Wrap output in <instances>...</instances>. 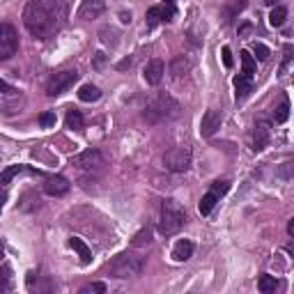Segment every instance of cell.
<instances>
[{
    "mask_svg": "<svg viewBox=\"0 0 294 294\" xmlns=\"http://www.w3.org/2000/svg\"><path fill=\"white\" fill-rule=\"evenodd\" d=\"M67 0H30L23 10V25L37 39H51L67 23Z\"/></svg>",
    "mask_w": 294,
    "mask_h": 294,
    "instance_id": "1",
    "label": "cell"
},
{
    "mask_svg": "<svg viewBox=\"0 0 294 294\" xmlns=\"http://www.w3.org/2000/svg\"><path fill=\"white\" fill-rule=\"evenodd\" d=\"M180 115V104L173 99L170 95H156L147 101L145 106L143 117L150 124H163V122H170Z\"/></svg>",
    "mask_w": 294,
    "mask_h": 294,
    "instance_id": "2",
    "label": "cell"
},
{
    "mask_svg": "<svg viewBox=\"0 0 294 294\" xmlns=\"http://www.w3.org/2000/svg\"><path fill=\"white\" fill-rule=\"evenodd\" d=\"M186 223V212L177 200L168 198L161 202V219H159V232L165 237L177 234Z\"/></svg>",
    "mask_w": 294,
    "mask_h": 294,
    "instance_id": "3",
    "label": "cell"
},
{
    "mask_svg": "<svg viewBox=\"0 0 294 294\" xmlns=\"http://www.w3.org/2000/svg\"><path fill=\"white\" fill-rule=\"evenodd\" d=\"M145 269V258L136 253H120L117 258H113V262L108 264V274L115 276V278H134V276H140Z\"/></svg>",
    "mask_w": 294,
    "mask_h": 294,
    "instance_id": "4",
    "label": "cell"
},
{
    "mask_svg": "<svg viewBox=\"0 0 294 294\" xmlns=\"http://www.w3.org/2000/svg\"><path fill=\"white\" fill-rule=\"evenodd\" d=\"M78 80V71L76 69H65V71H58L49 78L46 83V95L49 97H60L62 92H67L71 85Z\"/></svg>",
    "mask_w": 294,
    "mask_h": 294,
    "instance_id": "5",
    "label": "cell"
},
{
    "mask_svg": "<svg viewBox=\"0 0 294 294\" xmlns=\"http://www.w3.org/2000/svg\"><path fill=\"white\" fill-rule=\"evenodd\" d=\"M191 150L189 147H173L170 152L163 154V165L170 170V173H186L191 168Z\"/></svg>",
    "mask_w": 294,
    "mask_h": 294,
    "instance_id": "6",
    "label": "cell"
},
{
    "mask_svg": "<svg viewBox=\"0 0 294 294\" xmlns=\"http://www.w3.org/2000/svg\"><path fill=\"white\" fill-rule=\"evenodd\" d=\"M19 51V35H16L14 25L0 23V60H10Z\"/></svg>",
    "mask_w": 294,
    "mask_h": 294,
    "instance_id": "7",
    "label": "cell"
},
{
    "mask_svg": "<svg viewBox=\"0 0 294 294\" xmlns=\"http://www.w3.org/2000/svg\"><path fill=\"white\" fill-rule=\"evenodd\" d=\"M71 165H76L78 170H97L104 165V156L99 150H85L71 159Z\"/></svg>",
    "mask_w": 294,
    "mask_h": 294,
    "instance_id": "8",
    "label": "cell"
},
{
    "mask_svg": "<svg viewBox=\"0 0 294 294\" xmlns=\"http://www.w3.org/2000/svg\"><path fill=\"white\" fill-rule=\"evenodd\" d=\"M221 124H223V113H221V110H216V108H209L207 113L202 115V122H200V134H202L204 138H212V136L221 129Z\"/></svg>",
    "mask_w": 294,
    "mask_h": 294,
    "instance_id": "9",
    "label": "cell"
},
{
    "mask_svg": "<svg viewBox=\"0 0 294 294\" xmlns=\"http://www.w3.org/2000/svg\"><path fill=\"white\" fill-rule=\"evenodd\" d=\"M173 16H175V7L173 5H154V7L147 10L145 19H147V25H150V28H154V25H159V23L173 21Z\"/></svg>",
    "mask_w": 294,
    "mask_h": 294,
    "instance_id": "10",
    "label": "cell"
},
{
    "mask_svg": "<svg viewBox=\"0 0 294 294\" xmlns=\"http://www.w3.org/2000/svg\"><path fill=\"white\" fill-rule=\"evenodd\" d=\"M271 138V124L267 120H260L253 129V152H262Z\"/></svg>",
    "mask_w": 294,
    "mask_h": 294,
    "instance_id": "11",
    "label": "cell"
},
{
    "mask_svg": "<svg viewBox=\"0 0 294 294\" xmlns=\"http://www.w3.org/2000/svg\"><path fill=\"white\" fill-rule=\"evenodd\" d=\"M104 10H106L104 0H83L76 14H78V19H83V21H92V19H97V16L104 14Z\"/></svg>",
    "mask_w": 294,
    "mask_h": 294,
    "instance_id": "12",
    "label": "cell"
},
{
    "mask_svg": "<svg viewBox=\"0 0 294 294\" xmlns=\"http://www.w3.org/2000/svg\"><path fill=\"white\" fill-rule=\"evenodd\" d=\"M69 189H71L69 180H67V177H62V175L46 177V182H44V191L49 195H53V198H60V195H65Z\"/></svg>",
    "mask_w": 294,
    "mask_h": 294,
    "instance_id": "13",
    "label": "cell"
},
{
    "mask_svg": "<svg viewBox=\"0 0 294 294\" xmlns=\"http://www.w3.org/2000/svg\"><path fill=\"white\" fill-rule=\"evenodd\" d=\"M163 74H165V65L161 60H150L147 67H145V71H143L145 80H147L150 85H159L161 80H163Z\"/></svg>",
    "mask_w": 294,
    "mask_h": 294,
    "instance_id": "14",
    "label": "cell"
},
{
    "mask_svg": "<svg viewBox=\"0 0 294 294\" xmlns=\"http://www.w3.org/2000/svg\"><path fill=\"white\" fill-rule=\"evenodd\" d=\"M191 255H193V241L191 239H180L175 244V248H173L175 262H186V260H191Z\"/></svg>",
    "mask_w": 294,
    "mask_h": 294,
    "instance_id": "15",
    "label": "cell"
},
{
    "mask_svg": "<svg viewBox=\"0 0 294 294\" xmlns=\"http://www.w3.org/2000/svg\"><path fill=\"white\" fill-rule=\"evenodd\" d=\"M189 71H191V60H189V58H184V55L173 58V62H170V76H173V78L180 80L182 76H186Z\"/></svg>",
    "mask_w": 294,
    "mask_h": 294,
    "instance_id": "16",
    "label": "cell"
},
{
    "mask_svg": "<svg viewBox=\"0 0 294 294\" xmlns=\"http://www.w3.org/2000/svg\"><path fill=\"white\" fill-rule=\"evenodd\" d=\"M69 246L76 250V253H78V258H80V262H83V264H90L92 262V250H90V246L85 244L83 239H78V237H71Z\"/></svg>",
    "mask_w": 294,
    "mask_h": 294,
    "instance_id": "17",
    "label": "cell"
},
{
    "mask_svg": "<svg viewBox=\"0 0 294 294\" xmlns=\"http://www.w3.org/2000/svg\"><path fill=\"white\" fill-rule=\"evenodd\" d=\"M234 88H237V101L246 99L250 88H253V78H248V76H244V74L234 76Z\"/></svg>",
    "mask_w": 294,
    "mask_h": 294,
    "instance_id": "18",
    "label": "cell"
},
{
    "mask_svg": "<svg viewBox=\"0 0 294 294\" xmlns=\"http://www.w3.org/2000/svg\"><path fill=\"white\" fill-rule=\"evenodd\" d=\"M101 92L97 85L88 83V85H80V90H78V99L80 101H88V104H92V101H99Z\"/></svg>",
    "mask_w": 294,
    "mask_h": 294,
    "instance_id": "19",
    "label": "cell"
},
{
    "mask_svg": "<svg viewBox=\"0 0 294 294\" xmlns=\"http://www.w3.org/2000/svg\"><path fill=\"white\" fill-rule=\"evenodd\" d=\"M12 287H14V280H12V269L7 267V264H3V267H0V294H3V292H12Z\"/></svg>",
    "mask_w": 294,
    "mask_h": 294,
    "instance_id": "20",
    "label": "cell"
},
{
    "mask_svg": "<svg viewBox=\"0 0 294 294\" xmlns=\"http://www.w3.org/2000/svg\"><path fill=\"white\" fill-rule=\"evenodd\" d=\"M221 198H216L214 193H207V195H202V200H200V204H198V209H200V214L202 216H207V214H212V209L216 207V202H219Z\"/></svg>",
    "mask_w": 294,
    "mask_h": 294,
    "instance_id": "21",
    "label": "cell"
},
{
    "mask_svg": "<svg viewBox=\"0 0 294 294\" xmlns=\"http://www.w3.org/2000/svg\"><path fill=\"white\" fill-rule=\"evenodd\" d=\"M258 287H260V292H262V294H271V292H276V287H278V280H276L274 276H269V274H262V276H260Z\"/></svg>",
    "mask_w": 294,
    "mask_h": 294,
    "instance_id": "22",
    "label": "cell"
},
{
    "mask_svg": "<svg viewBox=\"0 0 294 294\" xmlns=\"http://www.w3.org/2000/svg\"><path fill=\"white\" fill-rule=\"evenodd\" d=\"M241 74L248 76V78H253L255 74V60H253V55L248 53V51H241Z\"/></svg>",
    "mask_w": 294,
    "mask_h": 294,
    "instance_id": "23",
    "label": "cell"
},
{
    "mask_svg": "<svg viewBox=\"0 0 294 294\" xmlns=\"http://www.w3.org/2000/svg\"><path fill=\"white\" fill-rule=\"evenodd\" d=\"M83 115H80V110L71 108L69 113H67V129H74V131H80L83 129Z\"/></svg>",
    "mask_w": 294,
    "mask_h": 294,
    "instance_id": "24",
    "label": "cell"
},
{
    "mask_svg": "<svg viewBox=\"0 0 294 294\" xmlns=\"http://www.w3.org/2000/svg\"><path fill=\"white\" fill-rule=\"evenodd\" d=\"M285 19H287V10H285L283 5H278V7H274V10H271L269 23L274 25V28H280V25L285 23Z\"/></svg>",
    "mask_w": 294,
    "mask_h": 294,
    "instance_id": "25",
    "label": "cell"
},
{
    "mask_svg": "<svg viewBox=\"0 0 294 294\" xmlns=\"http://www.w3.org/2000/svg\"><path fill=\"white\" fill-rule=\"evenodd\" d=\"M19 173H23V165H10V168H5L0 173V186H7Z\"/></svg>",
    "mask_w": 294,
    "mask_h": 294,
    "instance_id": "26",
    "label": "cell"
},
{
    "mask_svg": "<svg viewBox=\"0 0 294 294\" xmlns=\"http://www.w3.org/2000/svg\"><path fill=\"white\" fill-rule=\"evenodd\" d=\"M274 117H276V122H278V124L287 122V117H289V99H287V97H283L280 106L274 110Z\"/></svg>",
    "mask_w": 294,
    "mask_h": 294,
    "instance_id": "27",
    "label": "cell"
},
{
    "mask_svg": "<svg viewBox=\"0 0 294 294\" xmlns=\"http://www.w3.org/2000/svg\"><path fill=\"white\" fill-rule=\"evenodd\" d=\"M150 244H152V232H150V228L140 230V232L134 237V246H136V248H140V246H150Z\"/></svg>",
    "mask_w": 294,
    "mask_h": 294,
    "instance_id": "28",
    "label": "cell"
},
{
    "mask_svg": "<svg viewBox=\"0 0 294 294\" xmlns=\"http://www.w3.org/2000/svg\"><path fill=\"white\" fill-rule=\"evenodd\" d=\"M209 191L216 195V198H221V195H225L230 191V182H225V180H216L214 184L209 186Z\"/></svg>",
    "mask_w": 294,
    "mask_h": 294,
    "instance_id": "29",
    "label": "cell"
},
{
    "mask_svg": "<svg viewBox=\"0 0 294 294\" xmlns=\"http://www.w3.org/2000/svg\"><path fill=\"white\" fill-rule=\"evenodd\" d=\"M106 292V285L104 283H90L80 287V294H104Z\"/></svg>",
    "mask_w": 294,
    "mask_h": 294,
    "instance_id": "30",
    "label": "cell"
},
{
    "mask_svg": "<svg viewBox=\"0 0 294 294\" xmlns=\"http://www.w3.org/2000/svg\"><path fill=\"white\" fill-rule=\"evenodd\" d=\"M101 41H104V44H117V39H115V37H117V32L113 30V28H101Z\"/></svg>",
    "mask_w": 294,
    "mask_h": 294,
    "instance_id": "31",
    "label": "cell"
},
{
    "mask_svg": "<svg viewBox=\"0 0 294 294\" xmlns=\"http://www.w3.org/2000/svg\"><path fill=\"white\" fill-rule=\"evenodd\" d=\"M39 124L44 127V129H51V127L55 124V113H53V110H46V113L39 115Z\"/></svg>",
    "mask_w": 294,
    "mask_h": 294,
    "instance_id": "32",
    "label": "cell"
},
{
    "mask_svg": "<svg viewBox=\"0 0 294 294\" xmlns=\"http://www.w3.org/2000/svg\"><path fill=\"white\" fill-rule=\"evenodd\" d=\"M253 53L255 55H258V60H269V49H267V46H264V44H260V41H255V46H253Z\"/></svg>",
    "mask_w": 294,
    "mask_h": 294,
    "instance_id": "33",
    "label": "cell"
},
{
    "mask_svg": "<svg viewBox=\"0 0 294 294\" xmlns=\"http://www.w3.org/2000/svg\"><path fill=\"white\" fill-rule=\"evenodd\" d=\"M244 5H246V0H234V3H232V7H230V10H228V14H225V21H230L234 14H239V12L244 10Z\"/></svg>",
    "mask_w": 294,
    "mask_h": 294,
    "instance_id": "34",
    "label": "cell"
},
{
    "mask_svg": "<svg viewBox=\"0 0 294 294\" xmlns=\"http://www.w3.org/2000/svg\"><path fill=\"white\" fill-rule=\"evenodd\" d=\"M16 92H19V90H16L14 85L5 83V80L0 78V95H16Z\"/></svg>",
    "mask_w": 294,
    "mask_h": 294,
    "instance_id": "35",
    "label": "cell"
},
{
    "mask_svg": "<svg viewBox=\"0 0 294 294\" xmlns=\"http://www.w3.org/2000/svg\"><path fill=\"white\" fill-rule=\"evenodd\" d=\"M289 60H292V46H285V60H283V67H280V71H285L287 69V65H289Z\"/></svg>",
    "mask_w": 294,
    "mask_h": 294,
    "instance_id": "36",
    "label": "cell"
},
{
    "mask_svg": "<svg viewBox=\"0 0 294 294\" xmlns=\"http://www.w3.org/2000/svg\"><path fill=\"white\" fill-rule=\"evenodd\" d=\"M104 62H106V55L104 53H97L95 55V62H92V67H95V69H101V67H104Z\"/></svg>",
    "mask_w": 294,
    "mask_h": 294,
    "instance_id": "37",
    "label": "cell"
},
{
    "mask_svg": "<svg viewBox=\"0 0 294 294\" xmlns=\"http://www.w3.org/2000/svg\"><path fill=\"white\" fill-rule=\"evenodd\" d=\"M223 65L228 67V69H230V67H232V53H230V49H228V46H225V49H223Z\"/></svg>",
    "mask_w": 294,
    "mask_h": 294,
    "instance_id": "38",
    "label": "cell"
},
{
    "mask_svg": "<svg viewBox=\"0 0 294 294\" xmlns=\"http://www.w3.org/2000/svg\"><path fill=\"white\" fill-rule=\"evenodd\" d=\"M131 65H134V58H127V60H122L120 62V65H117V69H127V67H131Z\"/></svg>",
    "mask_w": 294,
    "mask_h": 294,
    "instance_id": "39",
    "label": "cell"
},
{
    "mask_svg": "<svg viewBox=\"0 0 294 294\" xmlns=\"http://www.w3.org/2000/svg\"><path fill=\"white\" fill-rule=\"evenodd\" d=\"M289 168H292V163H285V168L280 170V177H285V180H289L292 175H289Z\"/></svg>",
    "mask_w": 294,
    "mask_h": 294,
    "instance_id": "40",
    "label": "cell"
},
{
    "mask_svg": "<svg viewBox=\"0 0 294 294\" xmlns=\"http://www.w3.org/2000/svg\"><path fill=\"white\" fill-rule=\"evenodd\" d=\"M5 202H7V193H5V191H0V212H3Z\"/></svg>",
    "mask_w": 294,
    "mask_h": 294,
    "instance_id": "41",
    "label": "cell"
},
{
    "mask_svg": "<svg viewBox=\"0 0 294 294\" xmlns=\"http://www.w3.org/2000/svg\"><path fill=\"white\" fill-rule=\"evenodd\" d=\"M287 234H289V237H294V219L287 221Z\"/></svg>",
    "mask_w": 294,
    "mask_h": 294,
    "instance_id": "42",
    "label": "cell"
},
{
    "mask_svg": "<svg viewBox=\"0 0 294 294\" xmlns=\"http://www.w3.org/2000/svg\"><path fill=\"white\" fill-rule=\"evenodd\" d=\"M120 21H122V23H129V21H131V14H127V12H122V14H120Z\"/></svg>",
    "mask_w": 294,
    "mask_h": 294,
    "instance_id": "43",
    "label": "cell"
},
{
    "mask_svg": "<svg viewBox=\"0 0 294 294\" xmlns=\"http://www.w3.org/2000/svg\"><path fill=\"white\" fill-rule=\"evenodd\" d=\"M250 28H253V25H250V23L241 25V28H239V35H246V32H248V30H250Z\"/></svg>",
    "mask_w": 294,
    "mask_h": 294,
    "instance_id": "44",
    "label": "cell"
},
{
    "mask_svg": "<svg viewBox=\"0 0 294 294\" xmlns=\"http://www.w3.org/2000/svg\"><path fill=\"white\" fill-rule=\"evenodd\" d=\"M264 3H267V5H276V3H278V0H264Z\"/></svg>",
    "mask_w": 294,
    "mask_h": 294,
    "instance_id": "45",
    "label": "cell"
},
{
    "mask_svg": "<svg viewBox=\"0 0 294 294\" xmlns=\"http://www.w3.org/2000/svg\"><path fill=\"white\" fill-rule=\"evenodd\" d=\"M173 3H175V0H165V5H173Z\"/></svg>",
    "mask_w": 294,
    "mask_h": 294,
    "instance_id": "46",
    "label": "cell"
},
{
    "mask_svg": "<svg viewBox=\"0 0 294 294\" xmlns=\"http://www.w3.org/2000/svg\"><path fill=\"white\" fill-rule=\"evenodd\" d=\"M0 246H3V244H0Z\"/></svg>",
    "mask_w": 294,
    "mask_h": 294,
    "instance_id": "47",
    "label": "cell"
}]
</instances>
